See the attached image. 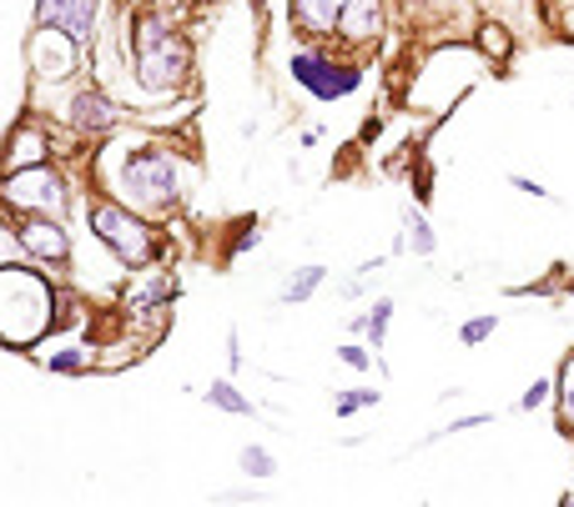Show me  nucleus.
I'll use <instances>...</instances> for the list:
<instances>
[{
	"label": "nucleus",
	"instance_id": "1",
	"mask_svg": "<svg viewBox=\"0 0 574 507\" xmlns=\"http://www.w3.org/2000/svg\"><path fill=\"white\" fill-rule=\"evenodd\" d=\"M51 306H56V296H51L41 271L0 267V342L31 347V342L51 327Z\"/></svg>",
	"mask_w": 574,
	"mask_h": 507
},
{
	"label": "nucleus",
	"instance_id": "2",
	"mask_svg": "<svg viewBox=\"0 0 574 507\" xmlns=\"http://www.w3.org/2000/svg\"><path fill=\"white\" fill-rule=\"evenodd\" d=\"M137 80L147 90H177L187 80V66H192V51H187L182 31L161 15H137Z\"/></svg>",
	"mask_w": 574,
	"mask_h": 507
},
{
	"label": "nucleus",
	"instance_id": "3",
	"mask_svg": "<svg viewBox=\"0 0 574 507\" xmlns=\"http://www.w3.org/2000/svg\"><path fill=\"white\" fill-rule=\"evenodd\" d=\"M86 216H92L96 241H102V247L111 251L116 261H127V267H147V261L157 257V241H151L147 222H141V216H131L127 206L92 202V206H86Z\"/></svg>",
	"mask_w": 574,
	"mask_h": 507
},
{
	"label": "nucleus",
	"instance_id": "4",
	"mask_svg": "<svg viewBox=\"0 0 574 507\" xmlns=\"http://www.w3.org/2000/svg\"><path fill=\"white\" fill-rule=\"evenodd\" d=\"M121 192L141 212H167L177 202V161L167 151H131L121 161Z\"/></svg>",
	"mask_w": 574,
	"mask_h": 507
},
{
	"label": "nucleus",
	"instance_id": "5",
	"mask_svg": "<svg viewBox=\"0 0 574 507\" xmlns=\"http://www.w3.org/2000/svg\"><path fill=\"white\" fill-rule=\"evenodd\" d=\"M0 196L15 206V212H61L66 206V181L56 176V171L41 161V166H25V171H11L6 176V186H0Z\"/></svg>",
	"mask_w": 574,
	"mask_h": 507
},
{
	"label": "nucleus",
	"instance_id": "6",
	"mask_svg": "<svg viewBox=\"0 0 574 507\" xmlns=\"http://www.w3.org/2000/svg\"><path fill=\"white\" fill-rule=\"evenodd\" d=\"M287 71H293V80L308 86L318 101H338V96L363 86V71L358 66H338V61L318 56V51H298V56L287 61Z\"/></svg>",
	"mask_w": 574,
	"mask_h": 507
},
{
	"label": "nucleus",
	"instance_id": "7",
	"mask_svg": "<svg viewBox=\"0 0 574 507\" xmlns=\"http://www.w3.org/2000/svg\"><path fill=\"white\" fill-rule=\"evenodd\" d=\"M102 0H35V25L66 31L71 41H92Z\"/></svg>",
	"mask_w": 574,
	"mask_h": 507
},
{
	"label": "nucleus",
	"instance_id": "8",
	"mask_svg": "<svg viewBox=\"0 0 574 507\" xmlns=\"http://www.w3.org/2000/svg\"><path fill=\"white\" fill-rule=\"evenodd\" d=\"M15 241H21V247L31 251L35 261H51V267H61V261L71 257V237H66V226L51 222L46 212L25 216V222L15 226Z\"/></svg>",
	"mask_w": 574,
	"mask_h": 507
},
{
	"label": "nucleus",
	"instance_id": "9",
	"mask_svg": "<svg viewBox=\"0 0 574 507\" xmlns=\"http://www.w3.org/2000/svg\"><path fill=\"white\" fill-rule=\"evenodd\" d=\"M76 45L81 41H71L66 31H51V25H41V31L31 35V66L41 71V76H51V80L71 76V71H76Z\"/></svg>",
	"mask_w": 574,
	"mask_h": 507
},
{
	"label": "nucleus",
	"instance_id": "10",
	"mask_svg": "<svg viewBox=\"0 0 574 507\" xmlns=\"http://www.w3.org/2000/svg\"><path fill=\"white\" fill-rule=\"evenodd\" d=\"M116 101L106 96V90H96V86H86V90H76V101H71V126L76 131H92V136H102V131H111L116 126Z\"/></svg>",
	"mask_w": 574,
	"mask_h": 507
},
{
	"label": "nucleus",
	"instance_id": "11",
	"mask_svg": "<svg viewBox=\"0 0 574 507\" xmlns=\"http://www.w3.org/2000/svg\"><path fill=\"white\" fill-rule=\"evenodd\" d=\"M343 11H348V0H293V21L312 35H333Z\"/></svg>",
	"mask_w": 574,
	"mask_h": 507
},
{
	"label": "nucleus",
	"instance_id": "12",
	"mask_svg": "<svg viewBox=\"0 0 574 507\" xmlns=\"http://www.w3.org/2000/svg\"><path fill=\"white\" fill-rule=\"evenodd\" d=\"M379 25H383L379 0H348V11H343V21H338V31H343L348 41H373Z\"/></svg>",
	"mask_w": 574,
	"mask_h": 507
},
{
	"label": "nucleus",
	"instance_id": "13",
	"mask_svg": "<svg viewBox=\"0 0 574 507\" xmlns=\"http://www.w3.org/2000/svg\"><path fill=\"white\" fill-rule=\"evenodd\" d=\"M46 151H51L46 136L35 131V126H25L11 147H6V176H11V171H25V166H41V161H46Z\"/></svg>",
	"mask_w": 574,
	"mask_h": 507
},
{
	"label": "nucleus",
	"instance_id": "14",
	"mask_svg": "<svg viewBox=\"0 0 574 507\" xmlns=\"http://www.w3.org/2000/svg\"><path fill=\"white\" fill-rule=\"evenodd\" d=\"M403 247L414 251V257H434L438 251V237H434V226H428V216L424 212H403Z\"/></svg>",
	"mask_w": 574,
	"mask_h": 507
},
{
	"label": "nucleus",
	"instance_id": "15",
	"mask_svg": "<svg viewBox=\"0 0 574 507\" xmlns=\"http://www.w3.org/2000/svg\"><path fill=\"white\" fill-rule=\"evenodd\" d=\"M202 402L222 407V412H232V418H253V397H242L232 382H212L208 392H202Z\"/></svg>",
	"mask_w": 574,
	"mask_h": 507
},
{
	"label": "nucleus",
	"instance_id": "16",
	"mask_svg": "<svg viewBox=\"0 0 574 507\" xmlns=\"http://www.w3.org/2000/svg\"><path fill=\"white\" fill-rule=\"evenodd\" d=\"M322 277H328V267H302L298 277H287L283 282V302H308V296L322 287Z\"/></svg>",
	"mask_w": 574,
	"mask_h": 507
},
{
	"label": "nucleus",
	"instance_id": "17",
	"mask_svg": "<svg viewBox=\"0 0 574 507\" xmlns=\"http://www.w3.org/2000/svg\"><path fill=\"white\" fill-rule=\"evenodd\" d=\"M237 467H242L247 477H273V473H277V457H273L267 447H242Z\"/></svg>",
	"mask_w": 574,
	"mask_h": 507
},
{
	"label": "nucleus",
	"instance_id": "18",
	"mask_svg": "<svg viewBox=\"0 0 574 507\" xmlns=\"http://www.w3.org/2000/svg\"><path fill=\"white\" fill-rule=\"evenodd\" d=\"M560 422L574 438V357L564 362V373H560Z\"/></svg>",
	"mask_w": 574,
	"mask_h": 507
},
{
	"label": "nucleus",
	"instance_id": "19",
	"mask_svg": "<svg viewBox=\"0 0 574 507\" xmlns=\"http://www.w3.org/2000/svg\"><path fill=\"white\" fill-rule=\"evenodd\" d=\"M495 327H499V316L483 312V316H474V322H464V327H459V342H464V347H479V342L495 337Z\"/></svg>",
	"mask_w": 574,
	"mask_h": 507
},
{
	"label": "nucleus",
	"instance_id": "20",
	"mask_svg": "<svg viewBox=\"0 0 574 507\" xmlns=\"http://www.w3.org/2000/svg\"><path fill=\"white\" fill-rule=\"evenodd\" d=\"M46 367H51V373H86V352H81V347L46 352Z\"/></svg>",
	"mask_w": 574,
	"mask_h": 507
},
{
	"label": "nucleus",
	"instance_id": "21",
	"mask_svg": "<svg viewBox=\"0 0 574 507\" xmlns=\"http://www.w3.org/2000/svg\"><path fill=\"white\" fill-rule=\"evenodd\" d=\"M389 316H393V296H379V302H373V316H368L373 347H383V337H389Z\"/></svg>",
	"mask_w": 574,
	"mask_h": 507
},
{
	"label": "nucleus",
	"instance_id": "22",
	"mask_svg": "<svg viewBox=\"0 0 574 507\" xmlns=\"http://www.w3.org/2000/svg\"><path fill=\"white\" fill-rule=\"evenodd\" d=\"M358 407H379V392H343L333 402V412H338V418H353Z\"/></svg>",
	"mask_w": 574,
	"mask_h": 507
},
{
	"label": "nucleus",
	"instance_id": "23",
	"mask_svg": "<svg viewBox=\"0 0 574 507\" xmlns=\"http://www.w3.org/2000/svg\"><path fill=\"white\" fill-rule=\"evenodd\" d=\"M550 392H554V382H544V377H540V382H529L524 397H519V412H534V407H544V402H550Z\"/></svg>",
	"mask_w": 574,
	"mask_h": 507
},
{
	"label": "nucleus",
	"instance_id": "24",
	"mask_svg": "<svg viewBox=\"0 0 574 507\" xmlns=\"http://www.w3.org/2000/svg\"><path fill=\"white\" fill-rule=\"evenodd\" d=\"M338 357H343L348 367H358V373H368V367H373V357H368V347H358V342H348V347H338Z\"/></svg>",
	"mask_w": 574,
	"mask_h": 507
},
{
	"label": "nucleus",
	"instance_id": "25",
	"mask_svg": "<svg viewBox=\"0 0 574 507\" xmlns=\"http://www.w3.org/2000/svg\"><path fill=\"white\" fill-rule=\"evenodd\" d=\"M257 241H263V231H257V226H247V231L232 241V257H237V251H247V247H257Z\"/></svg>",
	"mask_w": 574,
	"mask_h": 507
},
{
	"label": "nucleus",
	"instance_id": "26",
	"mask_svg": "<svg viewBox=\"0 0 574 507\" xmlns=\"http://www.w3.org/2000/svg\"><path fill=\"white\" fill-rule=\"evenodd\" d=\"M509 181H514V186H519V192H524V196H540V202H544V196H550V192H544V186H540V181H529V176H509Z\"/></svg>",
	"mask_w": 574,
	"mask_h": 507
},
{
	"label": "nucleus",
	"instance_id": "27",
	"mask_svg": "<svg viewBox=\"0 0 574 507\" xmlns=\"http://www.w3.org/2000/svg\"><path fill=\"white\" fill-rule=\"evenodd\" d=\"M564 503H570V507H574V487H570V493H564Z\"/></svg>",
	"mask_w": 574,
	"mask_h": 507
},
{
	"label": "nucleus",
	"instance_id": "28",
	"mask_svg": "<svg viewBox=\"0 0 574 507\" xmlns=\"http://www.w3.org/2000/svg\"><path fill=\"white\" fill-rule=\"evenodd\" d=\"M253 6H263V0H253Z\"/></svg>",
	"mask_w": 574,
	"mask_h": 507
}]
</instances>
